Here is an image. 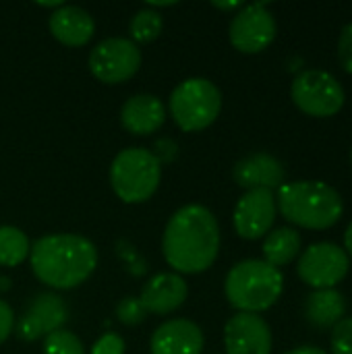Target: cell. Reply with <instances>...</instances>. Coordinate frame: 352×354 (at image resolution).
I'll use <instances>...</instances> for the list:
<instances>
[{
	"label": "cell",
	"instance_id": "6da1fadb",
	"mask_svg": "<svg viewBox=\"0 0 352 354\" xmlns=\"http://www.w3.org/2000/svg\"><path fill=\"white\" fill-rule=\"evenodd\" d=\"M162 253L178 274H201L220 253V226L203 205H185L172 214L162 236Z\"/></svg>",
	"mask_w": 352,
	"mask_h": 354
},
{
	"label": "cell",
	"instance_id": "7a4b0ae2",
	"mask_svg": "<svg viewBox=\"0 0 352 354\" xmlns=\"http://www.w3.org/2000/svg\"><path fill=\"white\" fill-rule=\"evenodd\" d=\"M29 263L41 284L56 290H71L95 272L98 249L81 234H46L31 245Z\"/></svg>",
	"mask_w": 352,
	"mask_h": 354
},
{
	"label": "cell",
	"instance_id": "3957f363",
	"mask_svg": "<svg viewBox=\"0 0 352 354\" xmlns=\"http://www.w3.org/2000/svg\"><path fill=\"white\" fill-rule=\"evenodd\" d=\"M276 207L295 226L326 230L342 218L344 203L340 193L322 180H295L278 189Z\"/></svg>",
	"mask_w": 352,
	"mask_h": 354
},
{
	"label": "cell",
	"instance_id": "277c9868",
	"mask_svg": "<svg viewBox=\"0 0 352 354\" xmlns=\"http://www.w3.org/2000/svg\"><path fill=\"white\" fill-rule=\"evenodd\" d=\"M284 290V276L263 259H245L237 263L226 280L224 292L239 313H261L274 307Z\"/></svg>",
	"mask_w": 352,
	"mask_h": 354
},
{
	"label": "cell",
	"instance_id": "5b68a950",
	"mask_svg": "<svg viewBox=\"0 0 352 354\" xmlns=\"http://www.w3.org/2000/svg\"><path fill=\"white\" fill-rule=\"evenodd\" d=\"M162 180V162L143 147L122 149L110 166V185L124 203H143L154 197Z\"/></svg>",
	"mask_w": 352,
	"mask_h": 354
},
{
	"label": "cell",
	"instance_id": "8992f818",
	"mask_svg": "<svg viewBox=\"0 0 352 354\" xmlns=\"http://www.w3.org/2000/svg\"><path fill=\"white\" fill-rule=\"evenodd\" d=\"M222 110L220 89L203 77L178 83L170 95V116L185 133H199L216 122Z\"/></svg>",
	"mask_w": 352,
	"mask_h": 354
},
{
	"label": "cell",
	"instance_id": "52a82bcc",
	"mask_svg": "<svg viewBox=\"0 0 352 354\" xmlns=\"http://www.w3.org/2000/svg\"><path fill=\"white\" fill-rule=\"evenodd\" d=\"M293 102L297 108L315 118L336 116L344 106V89L340 81L326 71L309 68L303 71L290 87Z\"/></svg>",
	"mask_w": 352,
	"mask_h": 354
},
{
	"label": "cell",
	"instance_id": "ba28073f",
	"mask_svg": "<svg viewBox=\"0 0 352 354\" xmlns=\"http://www.w3.org/2000/svg\"><path fill=\"white\" fill-rule=\"evenodd\" d=\"M351 270V259L344 253L342 247L334 243H315L309 249L303 251L297 263L299 278L315 288V290H328L340 284Z\"/></svg>",
	"mask_w": 352,
	"mask_h": 354
},
{
	"label": "cell",
	"instance_id": "9c48e42d",
	"mask_svg": "<svg viewBox=\"0 0 352 354\" xmlns=\"http://www.w3.org/2000/svg\"><path fill=\"white\" fill-rule=\"evenodd\" d=\"M141 66V52L133 39L110 37L100 41L89 54V71L91 75L106 83L118 85L135 77Z\"/></svg>",
	"mask_w": 352,
	"mask_h": 354
},
{
	"label": "cell",
	"instance_id": "30bf717a",
	"mask_svg": "<svg viewBox=\"0 0 352 354\" xmlns=\"http://www.w3.org/2000/svg\"><path fill=\"white\" fill-rule=\"evenodd\" d=\"M228 37L243 54L263 52L276 39V19L266 4H247L230 21Z\"/></svg>",
	"mask_w": 352,
	"mask_h": 354
},
{
	"label": "cell",
	"instance_id": "8fae6325",
	"mask_svg": "<svg viewBox=\"0 0 352 354\" xmlns=\"http://www.w3.org/2000/svg\"><path fill=\"white\" fill-rule=\"evenodd\" d=\"M276 195L268 189L247 191L234 207L232 224L241 239L257 241L266 236L276 222Z\"/></svg>",
	"mask_w": 352,
	"mask_h": 354
},
{
	"label": "cell",
	"instance_id": "7c38bea8",
	"mask_svg": "<svg viewBox=\"0 0 352 354\" xmlns=\"http://www.w3.org/2000/svg\"><path fill=\"white\" fill-rule=\"evenodd\" d=\"M226 354H270L272 330L257 313H237L224 326Z\"/></svg>",
	"mask_w": 352,
	"mask_h": 354
},
{
	"label": "cell",
	"instance_id": "4fadbf2b",
	"mask_svg": "<svg viewBox=\"0 0 352 354\" xmlns=\"http://www.w3.org/2000/svg\"><path fill=\"white\" fill-rule=\"evenodd\" d=\"M66 319H68V309L64 301L58 295L44 292L37 299H33L27 311L23 313L17 326V334L25 342H35L39 338L50 336L56 330H62Z\"/></svg>",
	"mask_w": 352,
	"mask_h": 354
},
{
	"label": "cell",
	"instance_id": "5bb4252c",
	"mask_svg": "<svg viewBox=\"0 0 352 354\" xmlns=\"http://www.w3.org/2000/svg\"><path fill=\"white\" fill-rule=\"evenodd\" d=\"M189 286L178 274H156L149 282L143 284L139 303L143 305L145 313L154 315H168L174 313L187 301Z\"/></svg>",
	"mask_w": 352,
	"mask_h": 354
},
{
	"label": "cell",
	"instance_id": "9a60e30c",
	"mask_svg": "<svg viewBox=\"0 0 352 354\" xmlns=\"http://www.w3.org/2000/svg\"><path fill=\"white\" fill-rule=\"evenodd\" d=\"M149 351L151 354H201L203 332L189 319H170L154 332Z\"/></svg>",
	"mask_w": 352,
	"mask_h": 354
},
{
	"label": "cell",
	"instance_id": "2e32d148",
	"mask_svg": "<svg viewBox=\"0 0 352 354\" xmlns=\"http://www.w3.org/2000/svg\"><path fill=\"white\" fill-rule=\"evenodd\" d=\"M234 183L247 191L251 189H280L284 185V166L270 153H253L237 162L232 170Z\"/></svg>",
	"mask_w": 352,
	"mask_h": 354
},
{
	"label": "cell",
	"instance_id": "e0dca14e",
	"mask_svg": "<svg viewBox=\"0 0 352 354\" xmlns=\"http://www.w3.org/2000/svg\"><path fill=\"white\" fill-rule=\"evenodd\" d=\"M166 120V106L158 95L137 93L120 108V124L131 135H151Z\"/></svg>",
	"mask_w": 352,
	"mask_h": 354
},
{
	"label": "cell",
	"instance_id": "ac0fdd59",
	"mask_svg": "<svg viewBox=\"0 0 352 354\" xmlns=\"http://www.w3.org/2000/svg\"><path fill=\"white\" fill-rule=\"evenodd\" d=\"M50 33L56 41L68 48H81L85 46L95 31V23L91 15L81 6L62 4L56 8L50 17Z\"/></svg>",
	"mask_w": 352,
	"mask_h": 354
},
{
	"label": "cell",
	"instance_id": "d6986e66",
	"mask_svg": "<svg viewBox=\"0 0 352 354\" xmlns=\"http://www.w3.org/2000/svg\"><path fill=\"white\" fill-rule=\"evenodd\" d=\"M344 311H346L344 297L336 288L315 290L313 295L307 297V303H305L307 322L313 328H319V330L334 328L344 317Z\"/></svg>",
	"mask_w": 352,
	"mask_h": 354
},
{
	"label": "cell",
	"instance_id": "ffe728a7",
	"mask_svg": "<svg viewBox=\"0 0 352 354\" xmlns=\"http://www.w3.org/2000/svg\"><path fill=\"white\" fill-rule=\"evenodd\" d=\"M301 253V234L295 228H276L263 241V261L282 268L297 259Z\"/></svg>",
	"mask_w": 352,
	"mask_h": 354
},
{
	"label": "cell",
	"instance_id": "44dd1931",
	"mask_svg": "<svg viewBox=\"0 0 352 354\" xmlns=\"http://www.w3.org/2000/svg\"><path fill=\"white\" fill-rule=\"evenodd\" d=\"M31 245L27 234L17 226H0V266L17 268L29 257Z\"/></svg>",
	"mask_w": 352,
	"mask_h": 354
},
{
	"label": "cell",
	"instance_id": "7402d4cb",
	"mask_svg": "<svg viewBox=\"0 0 352 354\" xmlns=\"http://www.w3.org/2000/svg\"><path fill=\"white\" fill-rule=\"evenodd\" d=\"M164 29V19L158 10L143 8L131 19V37L137 44H149L158 39Z\"/></svg>",
	"mask_w": 352,
	"mask_h": 354
},
{
	"label": "cell",
	"instance_id": "603a6c76",
	"mask_svg": "<svg viewBox=\"0 0 352 354\" xmlns=\"http://www.w3.org/2000/svg\"><path fill=\"white\" fill-rule=\"evenodd\" d=\"M44 354H85V348L73 332L62 328L46 336Z\"/></svg>",
	"mask_w": 352,
	"mask_h": 354
},
{
	"label": "cell",
	"instance_id": "cb8c5ba5",
	"mask_svg": "<svg viewBox=\"0 0 352 354\" xmlns=\"http://www.w3.org/2000/svg\"><path fill=\"white\" fill-rule=\"evenodd\" d=\"M332 354H352V317H342L332 328Z\"/></svg>",
	"mask_w": 352,
	"mask_h": 354
},
{
	"label": "cell",
	"instance_id": "d4e9b609",
	"mask_svg": "<svg viewBox=\"0 0 352 354\" xmlns=\"http://www.w3.org/2000/svg\"><path fill=\"white\" fill-rule=\"evenodd\" d=\"M116 317L124 326H139L145 319V309L135 297H127L118 303L116 307Z\"/></svg>",
	"mask_w": 352,
	"mask_h": 354
},
{
	"label": "cell",
	"instance_id": "484cf974",
	"mask_svg": "<svg viewBox=\"0 0 352 354\" xmlns=\"http://www.w3.org/2000/svg\"><path fill=\"white\" fill-rule=\"evenodd\" d=\"M338 60L342 68L352 75V23H349L338 37Z\"/></svg>",
	"mask_w": 352,
	"mask_h": 354
},
{
	"label": "cell",
	"instance_id": "4316f807",
	"mask_svg": "<svg viewBox=\"0 0 352 354\" xmlns=\"http://www.w3.org/2000/svg\"><path fill=\"white\" fill-rule=\"evenodd\" d=\"M91 354H124V340L118 334H106L93 344Z\"/></svg>",
	"mask_w": 352,
	"mask_h": 354
},
{
	"label": "cell",
	"instance_id": "83f0119b",
	"mask_svg": "<svg viewBox=\"0 0 352 354\" xmlns=\"http://www.w3.org/2000/svg\"><path fill=\"white\" fill-rule=\"evenodd\" d=\"M12 328H15V313L8 303L0 301V344L10 336Z\"/></svg>",
	"mask_w": 352,
	"mask_h": 354
},
{
	"label": "cell",
	"instance_id": "f1b7e54d",
	"mask_svg": "<svg viewBox=\"0 0 352 354\" xmlns=\"http://www.w3.org/2000/svg\"><path fill=\"white\" fill-rule=\"evenodd\" d=\"M284 354H328L324 348H319V346H299V348H295V351H290V353H284Z\"/></svg>",
	"mask_w": 352,
	"mask_h": 354
},
{
	"label": "cell",
	"instance_id": "f546056e",
	"mask_svg": "<svg viewBox=\"0 0 352 354\" xmlns=\"http://www.w3.org/2000/svg\"><path fill=\"white\" fill-rule=\"evenodd\" d=\"M344 253L349 255V259L352 257V222L346 226L344 230Z\"/></svg>",
	"mask_w": 352,
	"mask_h": 354
},
{
	"label": "cell",
	"instance_id": "4dcf8cb0",
	"mask_svg": "<svg viewBox=\"0 0 352 354\" xmlns=\"http://www.w3.org/2000/svg\"><path fill=\"white\" fill-rule=\"evenodd\" d=\"M214 8H220V10H237V8H243V2H212Z\"/></svg>",
	"mask_w": 352,
	"mask_h": 354
},
{
	"label": "cell",
	"instance_id": "1f68e13d",
	"mask_svg": "<svg viewBox=\"0 0 352 354\" xmlns=\"http://www.w3.org/2000/svg\"><path fill=\"white\" fill-rule=\"evenodd\" d=\"M351 162H352V149H351Z\"/></svg>",
	"mask_w": 352,
	"mask_h": 354
}]
</instances>
